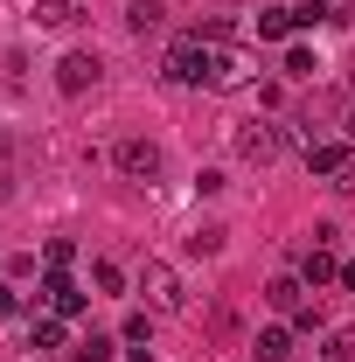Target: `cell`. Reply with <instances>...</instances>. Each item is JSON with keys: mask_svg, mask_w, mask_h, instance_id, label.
Segmentation results:
<instances>
[{"mask_svg": "<svg viewBox=\"0 0 355 362\" xmlns=\"http://www.w3.org/2000/svg\"><path fill=\"white\" fill-rule=\"evenodd\" d=\"M42 307L63 314V320H77V314H84V286H77L70 272H49V279H42Z\"/></svg>", "mask_w": 355, "mask_h": 362, "instance_id": "cell-6", "label": "cell"}, {"mask_svg": "<svg viewBox=\"0 0 355 362\" xmlns=\"http://www.w3.org/2000/svg\"><path fill=\"white\" fill-rule=\"evenodd\" d=\"M14 307H21V300H14V286H0V314H14Z\"/></svg>", "mask_w": 355, "mask_h": 362, "instance_id": "cell-21", "label": "cell"}, {"mask_svg": "<svg viewBox=\"0 0 355 362\" xmlns=\"http://www.w3.org/2000/svg\"><path fill=\"white\" fill-rule=\"evenodd\" d=\"M28 334H35V349H63V341H70V320H63V314H35Z\"/></svg>", "mask_w": 355, "mask_h": 362, "instance_id": "cell-13", "label": "cell"}, {"mask_svg": "<svg viewBox=\"0 0 355 362\" xmlns=\"http://www.w3.org/2000/svg\"><path fill=\"white\" fill-rule=\"evenodd\" d=\"M70 7H77V0H35V21H42V28H63Z\"/></svg>", "mask_w": 355, "mask_h": 362, "instance_id": "cell-15", "label": "cell"}, {"mask_svg": "<svg viewBox=\"0 0 355 362\" xmlns=\"http://www.w3.org/2000/svg\"><path fill=\"white\" fill-rule=\"evenodd\" d=\"M313 70H320V63H313L307 49H293V56H286V77H313Z\"/></svg>", "mask_w": 355, "mask_h": 362, "instance_id": "cell-19", "label": "cell"}, {"mask_svg": "<svg viewBox=\"0 0 355 362\" xmlns=\"http://www.w3.org/2000/svg\"><path fill=\"white\" fill-rule=\"evenodd\" d=\"M161 21H168V7H161V0H133V7H126V28H133V35H153Z\"/></svg>", "mask_w": 355, "mask_h": 362, "instance_id": "cell-11", "label": "cell"}, {"mask_svg": "<svg viewBox=\"0 0 355 362\" xmlns=\"http://www.w3.org/2000/svg\"><path fill=\"white\" fill-rule=\"evenodd\" d=\"M126 362H153V349H126Z\"/></svg>", "mask_w": 355, "mask_h": 362, "instance_id": "cell-24", "label": "cell"}, {"mask_svg": "<svg viewBox=\"0 0 355 362\" xmlns=\"http://www.w3.org/2000/svg\"><path fill=\"white\" fill-rule=\"evenodd\" d=\"M112 160H119V175L126 181H139V188H146V181H161V146H153V139H119V146H112Z\"/></svg>", "mask_w": 355, "mask_h": 362, "instance_id": "cell-3", "label": "cell"}, {"mask_svg": "<svg viewBox=\"0 0 355 362\" xmlns=\"http://www.w3.org/2000/svg\"><path fill=\"white\" fill-rule=\"evenodd\" d=\"M98 77H105V63H98L91 49H70V56L56 63V90H70V98H84V90L98 84Z\"/></svg>", "mask_w": 355, "mask_h": 362, "instance_id": "cell-5", "label": "cell"}, {"mask_svg": "<svg viewBox=\"0 0 355 362\" xmlns=\"http://www.w3.org/2000/svg\"><path fill=\"white\" fill-rule=\"evenodd\" d=\"M209 84L216 90H230V84H244V63L230 56V49H209Z\"/></svg>", "mask_w": 355, "mask_h": 362, "instance_id": "cell-12", "label": "cell"}, {"mask_svg": "<svg viewBox=\"0 0 355 362\" xmlns=\"http://www.w3.org/2000/svg\"><path fill=\"white\" fill-rule=\"evenodd\" d=\"M70 258H77V244H70V237H49L42 265H49V272H70Z\"/></svg>", "mask_w": 355, "mask_h": 362, "instance_id": "cell-16", "label": "cell"}, {"mask_svg": "<svg viewBox=\"0 0 355 362\" xmlns=\"http://www.w3.org/2000/svg\"><path fill=\"white\" fill-rule=\"evenodd\" d=\"M334 188H342V195H355V160L342 168V175H334Z\"/></svg>", "mask_w": 355, "mask_h": 362, "instance_id": "cell-20", "label": "cell"}, {"mask_svg": "<svg viewBox=\"0 0 355 362\" xmlns=\"http://www.w3.org/2000/svg\"><path fill=\"white\" fill-rule=\"evenodd\" d=\"M342 133H349V139H355V98H349V112H342Z\"/></svg>", "mask_w": 355, "mask_h": 362, "instance_id": "cell-22", "label": "cell"}, {"mask_svg": "<svg viewBox=\"0 0 355 362\" xmlns=\"http://www.w3.org/2000/svg\"><path fill=\"white\" fill-rule=\"evenodd\" d=\"M320 362H355V327H327V341H320Z\"/></svg>", "mask_w": 355, "mask_h": 362, "instance_id": "cell-14", "label": "cell"}, {"mask_svg": "<svg viewBox=\"0 0 355 362\" xmlns=\"http://www.w3.org/2000/svg\"><path fill=\"white\" fill-rule=\"evenodd\" d=\"M237 153H244L251 168L279 160V153H286V126H272V119H244V126H237Z\"/></svg>", "mask_w": 355, "mask_h": 362, "instance_id": "cell-2", "label": "cell"}, {"mask_svg": "<svg viewBox=\"0 0 355 362\" xmlns=\"http://www.w3.org/2000/svg\"><path fill=\"white\" fill-rule=\"evenodd\" d=\"M342 293H355V265H342Z\"/></svg>", "mask_w": 355, "mask_h": 362, "instance_id": "cell-23", "label": "cell"}, {"mask_svg": "<svg viewBox=\"0 0 355 362\" xmlns=\"http://www.w3.org/2000/svg\"><path fill=\"white\" fill-rule=\"evenodd\" d=\"M327 279H342V258H334L327 244H313L307 258H300V286H307V293H320Z\"/></svg>", "mask_w": 355, "mask_h": 362, "instance_id": "cell-7", "label": "cell"}, {"mask_svg": "<svg viewBox=\"0 0 355 362\" xmlns=\"http://www.w3.org/2000/svg\"><path fill=\"white\" fill-rule=\"evenodd\" d=\"M112 349H119V341H112V334H91L84 349H77V362H112Z\"/></svg>", "mask_w": 355, "mask_h": 362, "instance_id": "cell-17", "label": "cell"}, {"mask_svg": "<svg viewBox=\"0 0 355 362\" xmlns=\"http://www.w3.org/2000/svg\"><path fill=\"white\" fill-rule=\"evenodd\" d=\"M265 300H272V307H279V314H300V307H307V286H300L293 272H279V279H272V286H265Z\"/></svg>", "mask_w": 355, "mask_h": 362, "instance_id": "cell-9", "label": "cell"}, {"mask_svg": "<svg viewBox=\"0 0 355 362\" xmlns=\"http://www.w3.org/2000/svg\"><path fill=\"white\" fill-rule=\"evenodd\" d=\"M161 77H168V84H209V49L195 42V35H188V42H175Z\"/></svg>", "mask_w": 355, "mask_h": 362, "instance_id": "cell-4", "label": "cell"}, {"mask_svg": "<svg viewBox=\"0 0 355 362\" xmlns=\"http://www.w3.org/2000/svg\"><path fill=\"white\" fill-rule=\"evenodd\" d=\"M258 362H293V327H258Z\"/></svg>", "mask_w": 355, "mask_h": 362, "instance_id": "cell-10", "label": "cell"}, {"mask_svg": "<svg viewBox=\"0 0 355 362\" xmlns=\"http://www.w3.org/2000/svg\"><path fill=\"white\" fill-rule=\"evenodd\" d=\"M139 293H146L153 314H188V286H181V272L168 258H146L139 265Z\"/></svg>", "mask_w": 355, "mask_h": 362, "instance_id": "cell-1", "label": "cell"}, {"mask_svg": "<svg viewBox=\"0 0 355 362\" xmlns=\"http://www.w3.org/2000/svg\"><path fill=\"white\" fill-rule=\"evenodd\" d=\"M91 279H98V286H105V293H119V286H126V272L112 265V258H98V265H91Z\"/></svg>", "mask_w": 355, "mask_h": 362, "instance_id": "cell-18", "label": "cell"}, {"mask_svg": "<svg viewBox=\"0 0 355 362\" xmlns=\"http://www.w3.org/2000/svg\"><path fill=\"white\" fill-rule=\"evenodd\" d=\"M355 153H349V139H320V146H307V168L313 175H342Z\"/></svg>", "mask_w": 355, "mask_h": 362, "instance_id": "cell-8", "label": "cell"}]
</instances>
